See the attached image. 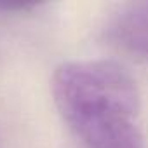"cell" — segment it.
Returning <instances> with one entry per match:
<instances>
[{"mask_svg":"<svg viewBox=\"0 0 148 148\" xmlns=\"http://www.w3.org/2000/svg\"><path fill=\"white\" fill-rule=\"evenodd\" d=\"M56 106L86 148H145L134 79L112 61H71L52 77Z\"/></svg>","mask_w":148,"mask_h":148,"instance_id":"6da1fadb","label":"cell"},{"mask_svg":"<svg viewBox=\"0 0 148 148\" xmlns=\"http://www.w3.org/2000/svg\"><path fill=\"white\" fill-rule=\"evenodd\" d=\"M108 37L125 52L148 59V0L120 7L108 26Z\"/></svg>","mask_w":148,"mask_h":148,"instance_id":"7a4b0ae2","label":"cell"}]
</instances>
